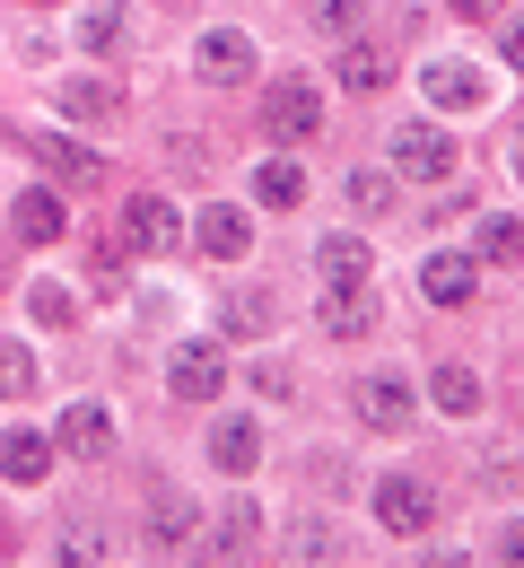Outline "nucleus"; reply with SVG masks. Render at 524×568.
<instances>
[{"instance_id": "obj_35", "label": "nucleus", "mask_w": 524, "mask_h": 568, "mask_svg": "<svg viewBox=\"0 0 524 568\" xmlns=\"http://www.w3.org/2000/svg\"><path fill=\"white\" fill-rule=\"evenodd\" d=\"M499 551H507V568H524V516H507V525H499Z\"/></svg>"}, {"instance_id": "obj_23", "label": "nucleus", "mask_w": 524, "mask_h": 568, "mask_svg": "<svg viewBox=\"0 0 524 568\" xmlns=\"http://www.w3.org/2000/svg\"><path fill=\"white\" fill-rule=\"evenodd\" d=\"M62 114H79V123H105V114H123V88H114L105 71L62 79Z\"/></svg>"}, {"instance_id": "obj_32", "label": "nucleus", "mask_w": 524, "mask_h": 568, "mask_svg": "<svg viewBox=\"0 0 524 568\" xmlns=\"http://www.w3.org/2000/svg\"><path fill=\"white\" fill-rule=\"evenodd\" d=\"M88 297H123V245H96L88 254Z\"/></svg>"}, {"instance_id": "obj_34", "label": "nucleus", "mask_w": 524, "mask_h": 568, "mask_svg": "<svg viewBox=\"0 0 524 568\" xmlns=\"http://www.w3.org/2000/svg\"><path fill=\"white\" fill-rule=\"evenodd\" d=\"M499 62L524 79V9H516V18H499Z\"/></svg>"}, {"instance_id": "obj_26", "label": "nucleus", "mask_w": 524, "mask_h": 568, "mask_svg": "<svg viewBox=\"0 0 524 568\" xmlns=\"http://www.w3.org/2000/svg\"><path fill=\"white\" fill-rule=\"evenodd\" d=\"M332 79H341L350 97H376V88L393 79V62H384L376 44H359V36H350V44H341V62H332Z\"/></svg>"}, {"instance_id": "obj_13", "label": "nucleus", "mask_w": 524, "mask_h": 568, "mask_svg": "<svg viewBox=\"0 0 524 568\" xmlns=\"http://www.w3.org/2000/svg\"><path fill=\"white\" fill-rule=\"evenodd\" d=\"M53 455H62L53 428H0V481H9V490H35V481L53 473Z\"/></svg>"}, {"instance_id": "obj_37", "label": "nucleus", "mask_w": 524, "mask_h": 568, "mask_svg": "<svg viewBox=\"0 0 524 568\" xmlns=\"http://www.w3.org/2000/svg\"><path fill=\"white\" fill-rule=\"evenodd\" d=\"M420 568H472V560H463V551H438V560H420Z\"/></svg>"}, {"instance_id": "obj_28", "label": "nucleus", "mask_w": 524, "mask_h": 568, "mask_svg": "<svg viewBox=\"0 0 524 568\" xmlns=\"http://www.w3.org/2000/svg\"><path fill=\"white\" fill-rule=\"evenodd\" d=\"M472 254H481V263H516V254H524V219H516V211H481Z\"/></svg>"}, {"instance_id": "obj_18", "label": "nucleus", "mask_w": 524, "mask_h": 568, "mask_svg": "<svg viewBox=\"0 0 524 568\" xmlns=\"http://www.w3.org/2000/svg\"><path fill=\"white\" fill-rule=\"evenodd\" d=\"M210 464H219L227 481H245V473L263 464V428L245 420V412H227V420H210Z\"/></svg>"}, {"instance_id": "obj_15", "label": "nucleus", "mask_w": 524, "mask_h": 568, "mask_svg": "<svg viewBox=\"0 0 524 568\" xmlns=\"http://www.w3.org/2000/svg\"><path fill=\"white\" fill-rule=\"evenodd\" d=\"M53 446L79 455V464H105V455H114V412H105V403H71V412L53 420Z\"/></svg>"}, {"instance_id": "obj_3", "label": "nucleus", "mask_w": 524, "mask_h": 568, "mask_svg": "<svg viewBox=\"0 0 524 568\" xmlns=\"http://www.w3.org/2000/svg\"><path fill=\"white\" fill-rule=\"evenodd\" d=\"M254 71H263V44H254L245 27H202V36H193V79H202V88H245Z\"/></svg>"}, {"instance_id": "obj_10", "label": "nucleus", "mask_w": 524, "mask_h": 568, "mask_svg": "<svg viewBox=\"0 0 524 568\" xmlns=\"http://www.w3.org/2000/svg\"><path fill=\"white\" fill-rule=\"evenodd\" d=\"M420 88H429V114H472V105H490V79L472 71L463 53H438V62H420Z\"/></svg>"}, {"instance_id": "obj_12", "label": "nucleus", "mask_w": 524, "mask_h": 568, "mask_svg": "<svg viewBox=\"0 0 524 568\" xmlns=\"http://www.w3.org/2000/svg\"><path fill=\"white\" fill-rule=\"evenodd\" d=\"M420 297L429 306H472L481 297V254H454V245L420 254Z\"/></svg>"}, {"instance_id": "obj_14", "label": "nucleus", "mask_w": 524, "mask_h": 568, "mask_svg": "<svg viewBox=\"0 0 524 568\" xmlns=\"http://www.w3.org/2000/svg\"><path fill=\"white\" fill-rule=\"evenodd\" d=\"M193 245H202L210 263H245V254H254V211H236V202H210V211L193 219Z\"/></svg>"}, {"instance_id": "obj_16", "label": "nucleus", "mask_w": 524, "mask_h": 568, "mask_svg": "<svg viewBox=\"0 0 524 568\" xmlns=\"http://www.w3.org/2000/svg\"><path fill=\"white\" fill-rule=\"evenodd\" d=\"M71 227V211H62V184H27L18 202H9V236L18 245H53Z\"/></svg>"}, {"instance_id": "obj_7", "label": "nucleus", "mask_w": 524, "mask_h": 568, "mask_svg": "<svg viewBox=\"0 0 524 568\" xmlns=\"http://www.w3.org/2000/svg\"><path fill=\"white\" fill-rule=\"evenodd\" d=\"M114 245H123V254H175V245H184L175 202H166V193H132V202H123V227H114Z\"/></svg>"}, {"instance_id": "obj_27", "label": "nucleus", "mask_w": 524, "mask_h": 568, "mask_svg": "<svg viewBox=\"0 0 524 568\" xmlns=\"http://www.w3.org/2000/svg\"><path fill=\"white\" fill-rule=\"evenodd\" d=\"M429 403H438V412H446V420H472V412H481V376H472V367H438V376H429Z\"/></svg>"}, {"instance_id": "obj_2", "label": "nucleus", "mask_w": 524, "mask_h": 568, "mask_svg": "<svg viewBox=\"0 0 524 568\" xmlns=\"http://www.w3.org/2000/svg\"><path fill=\"white\" fill-rule=\"evenodd\" d=\"M323 132V88L315 79H271L263 88V141H280V149H298V141H315Z\"/></svg>"}, {"instance_id": "obj_21", "label": "nucleus", "mask_w": 524, "mask_h": 568, "mask_svg": "<svg viewBox=\"0 0 524 568\" xmlns=\"http://www.w3.org/2000/svg\"><path fill=\"white\" fill-rule=\"evenodd\" d=\"M184 542H193V498L157 481L150 490V551H184Z\"/></svg>"}, {"instance_id": "obj_20", "label": "nucleus", "mask_w": 524, "mask_h": 568, "mask_svg": "<svg viewBox=\"0 0 524 568\" xmlns=\"http://www.w3.org/2000/svg\"><path fill=\"white\" fill-rule=\"evenodd\" d=\"M254 202H263V211H298L306 202V166L289 158V149H271V158L254 166Z\"/></svg>"}, {"instance_id": "obj_29", "label": "nucleus", "mask_w": 524, "mask_h": 568, "mask_svg": "<svg viewBox=\"0 0 524 568\" xmlns=\"http://www.w3.org/2000/svg\"><path fill=\"white\" fill-rule=\"evenodd\" d=\"M306 18H315V36H332V44H350V36L368 27V0H306Z\"/></svg>"}, {"instance_id": "obj_11", "label": "nucleus", "mask_w": 524, "mask_h": 568, "mask_svg": "<svg viewBox=\"0 0 524 568\" xmlns=\"http://www.w3.org/2000/svg\"><path fill=\"white\" fill-rule=\"evenodd\" d=\"M9 141L27 149L44 175H62V184H96V175H105V158H96L88 141H71V132H9Z\"/></svg>"}, {"instance_id": "obj_25", "label": "nucleus", "mask_w": 524, "mask_h": 568, "mask_svg": "<svg viewBox=\"0 0 524 568\" xmlns=\"http://www.w3.org/2000/svg\"><path fill=\"white\" fill-rule=\"evenodd\" d=\"M393 184H402L393 166H350V175H341V202H350L359 219H384L393 211Z\"/></svg>"}, {"instance_id": "obj_39", "label": "nucleus", "mask_w": 524, "mask_h": 568, "mask_svg": "<svg viewBox=\"0 0 524 568\" xmlns=\"http://www.w3.org/2000/svg\"><path fill=\"white\" fill-rule=\"evenodd\" d=\"M35 9H53V0H35Z\"/></svg>"}, {"instance_id": "obj_33", "label": "nucleus", "mask_w": 524, "mask_h": 568, "mask_svg": "<svg viewBox=\"0 0 524 568\" xmlns=\"http://www.w3.org/2000/svg\"><path fill=\"white\" fill-rule=\"evenodd\" d=\"M27 306H35V324H71L79 315V297L62 281H35V297H27Z\"/></svg>"}, {"instance_id": "obj_17", "label": "nucleus", "mask_w": 524, "mask_h": 568, "mask_svg": "<svg viewBox=\"0 0 524 568\" xmlns=\"http://www.w3.org/2000/svg\"><path fill=\"white\" fill-rule=\"evenodd\" d=\"M280 324V297L271 288H227L219 297V342H263Z\"/></svg>"}, {"instance_id": "obj_30", "label": "nucleus", "mask_w": 524, "mask_h": 568, "mask_svg": "<svg viewBox=\"0 0 524 568\" xmlns=\"http://www.w3.org/2000/svg\"><path fill=\"white\" fill-rule=\"evenodd\" d=\"M53 560H62V568H96V560H105V525H79V516H71V525L53 534Z\"/></svg>"}, {"instance_id": "obj_36", "label": "nucleus", "mask_w": 524, "mask_h": 568, "mask_svg": "<svg viewBox=\"0 0 524 568\" xmlns=\"http://www.w3.org/2000/svg\"><path fill=\"white\" fill-rule=\"evenodd\" d=\"M454 18H507V0H446Z\"/></svg>"}, {"instance_id": "obj_19", "label": "nucleus", "mask_w": 524, "mask_h": 568, "mask_svg": "<svg viewBox=\"0 0 524 568\" xmlns=\"http://www.w3.org/2000/svg\"><path fill=\"white\" fill-rule=\"evenodd\" d=\"M368 272H376V245L359 227H341V236L315 245V281H368Z\"/></svg>"}, {"instance_id": "obj_1", "label": "nucleus", "mask_w": 524, "mask_h": 568, "mask_svg": "<svg viewBox=\"0 0 524 568\" xmlns=\"http://www.w3.org/2000/svg\"><path fill=\"white\" fill-rule=\"evenodd\" d=\"M184 551H193V568H254V560H263V525H254V498L227 490L219 525H210V534H193Z\"/></svg>"}, {"instance_id": "obj_8", "label": "nucleus", "mask_w": 524, "mask_h": 568, "mask_svg": "<svg viewBox=\"0 0 524 568\" xmlns=\"http://www.w3.org/2000/svg\"><path fill=\"white\" fill-rule=\"evenodd\" d=\"M315 324H323L332 342H368L376 333V288L368 281H323L315 288Z\"/></svg>"}, {"instance_id": "obj_4", "label": "nucleus", "mask_w": 524, "mask_h": 568, "mask_svg": "<svg viewBox=\"0 0 524 568\" xmlns=\"http://www.w3.org/2000/svg\"><path fill=\"white\" fill-rule=\"evenodd\" d=\"M454 158H463L454 132L429 114V123H402V132H393V158H384V166H393V175H411V184H446Z\"/></svg>"}, {"instance_id": "obj_6", "label": "nucleus", "mask_w": 524, "mask_h": 568, "mask_svg": "<svg viewBox=\"0 0 524 568\" xmlns=\"http://www.w3.org/2000/svg\"><path fill=\"white\" fill-rule=\"evenodd\" d=\"M166 394H175V403H219L227 394V342H175Z\"/></svg>"}, {"instance_id": "obj_22", "label": "nucleus", "mask_w": 524, "mask_h": 568, "mask_svg": "<svg viewBox=\"0 0 524 568\" xmlns=\"http://www.w3.org/2000/svg\"><path fill=\"white\" fill-rule=\"evenodd\" d=\"M79 44H88V53H123V44H132V9H123V0H88V9H79Z\"/></svg>"}, {"instance_id": "obj_5", "label": "nucleus", "mask_w": 524, "mask_h": 568, "mask_svg": "<svg viewBox=\"0 0 524 568\" xmlns=\"http://www.w3.org/2000/svg\"><path fill=\"white\" fill-rule=\"evenodd\" d=\"M368 507H376V525L384 534H429L438 525V490L420 481V473H384V481H368Z\"/></svg>"}, {"instance_id": "obj_38", "label": "nucleus", "mask_w": 524, "mask_h": 568, "mask_svg": "<svg viewBox=\"0 0 524 568\" xmlns=\"http://www.w3.org/2000/svg\"><path fill=\"white\" fill-rule=\"evenodd\" d=\"M507 158H516V175H524V123H516V149H507Z\"/></svg>"}, {"instance_id": "obj_31", "label": "nucleus", "mask_w": 524, "mask_h": 568, "mask_svg": "<svg viewBox=\"0 0 524 568\" xmlns=\"http://www.w3.org/2000/svg\"><path fill=\"white\" fill-rule=\"evenodd\" d=\"M35 394V358H27V342H0V403H27Z\"/></svg>"}, {"instance_id": "obj_9", "label": "nucleus", "mask_w": 524, "mask_h": 568, "mask_svg": "<svg viewBox=\"0 0 524 568\" xmlns=\"http://www.w3.org/2000/svg\"><path fill=\"white\" fill-rule=\"evenodd\" d=\"M350 403H359V420H368L376 437H402V428H420V394H411L402 376H384V367H376V376H359V394H350Z\"/></svg>"}, {"instance_id": "obj_24", "label": "nucleus", "mask_w": 524, "mask_h": 568, "mask_svg": "<svg viewBox=\"0 0 524 568\" xmlns=\"http://www.w3.org/2000/svg\"><path fill=\"white\" fill-rule=\"evenodd\" d=\"M289 560L332 568L341 560V525H332V516H289Z\"/></svg>"}]
</instances>
